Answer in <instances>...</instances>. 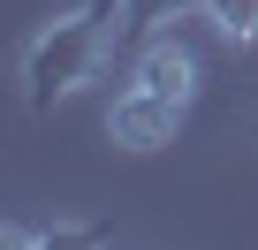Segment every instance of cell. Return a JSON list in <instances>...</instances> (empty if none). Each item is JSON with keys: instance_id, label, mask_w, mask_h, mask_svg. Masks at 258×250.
I'll list each match as a JSON object with an SVG mask.
<instances>
[{"instance_id": "obj_3", "label": "cell", "mask_w": 258, "mask_h": 250, "mask_svg": "<svg viewBox=\"0 0 258 250\" xmlns=\"http://www.w3.org/2000/svg\"><path fill=\"white\" fill-rule=\"evenodd\" d=\"M182 16H205V0H121V38H152V31H175Z\"/></svg>"}, {"instance_id": "obj_5", "label": "cell", "mask_w": 258, "mask_h": 250, "mask_svg": "<svg viewBox=\"0 0 258 250\" xmlns=\"http://www.w3.org/2000/svg\"><path fill=\"white\" fill-rule=\"evenodd\" d=\"M0 250H46L38 227H16V220H0Z\"/></svg>"}, {"instance_id": "obj_6", "label": "cell", "mask_w": 258, "mask_h": 250, "mask_svg": "<svg viewBox=\"0 0 258 250\" xmlns=\"http://www.w3.org/2000/svg\"><path fill=\"white\" fill-rule=\"evenodd\" d=\"M250 144H258V121H250Z\"/></svg>"}, {"instance_id": "obj_4", "label": "cell", "mask_w": 258, "mask_h": 250, "mask_svg": "<svg viewBox=\"0 0 258 250\" xmlns=\"http://www.w3.org/2000/svg\"><path fill=\"white\" fill-rule=\"evenodd\" d=\"M205 23L228 46H258V0H205Z\"/></svg>"}, {"instance_id": "obj_1", "label": "cell", "mask_w": 258, "mask_h": 250, "mask_svg": "<svg viewBox=\"0 0 258 250\" xmlns=\"http://www.w3.org/2000/svg\"><path fill=\"white\" fill-rule=\"evenodd\" d=\"M190 99H198V53L175 31H152V38H137L129 84L106 106V137L121 152H167L190 121Z\"/></svg>"}, {"instance_id": "obj_2", "label": "cell", "mask_w": 258, "mask_h": 250, "mask_svg": "<svg viewBox=\"0 0 258 250\" xmlns=\"http://www.w3.org/2000/svg\"><path fill=\"white\" fill-rule=\"evenodd\" d=\"M114 38H121V0H76V8H61L23 46V106L53 114L61 99H76L99 76V61H106Z\"/></svg>"}]
</instances>
